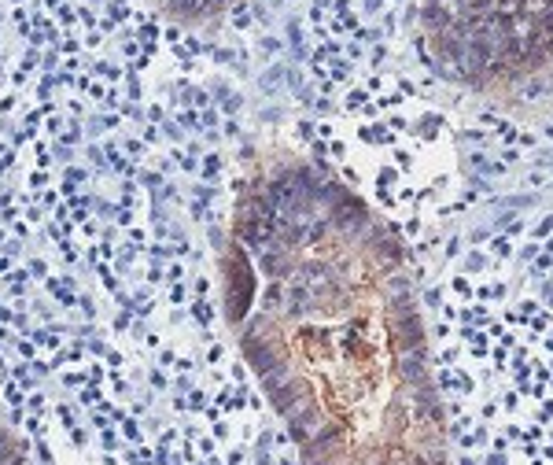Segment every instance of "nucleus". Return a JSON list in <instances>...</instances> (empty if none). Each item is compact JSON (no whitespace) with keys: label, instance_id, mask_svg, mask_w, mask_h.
<instances>
[{"label":"nucleus","instance_id":"f257e3e1","mask_svg":"<svg viewBox=\"0 0 553 465\" xmlns=\"http://www.w3.org/2000/svg\"><path fill=\"white\" fill-rule=\"evenodd\" d=\"M221 288L299 465H454L410 255L332 170L276 155L247 177Z\"/></svg>","mask_w":553,"mask_h":465},{"label":"nucleus","instance_id":"7ed1b4c3","mask_svg":"<svg viewBox=\"0 0 553 465\" xmlns=\"http://www.w3.org/2000/svg\"><path fill=\"white\" fill-rule=\"evenodd\" d=\"M148 4L181 26H214L225 19V11L236 0H148Z\"/></svg>","mask_w":553,"mask_h":465},{"label":"nucleus","instance_id":"f03ea898","mask_svg":"<svg viewBox=\"0 0 553 465\" xmlns=\"http://www.w3.org/2000/svg\"><path fill=\"white\" fill-rule=\"evenodd\" d=\"M428 66L472 96H524L553 78V0H417Z\"/></svg>","mask_w":553,"mask_h":465}]
</instances>
